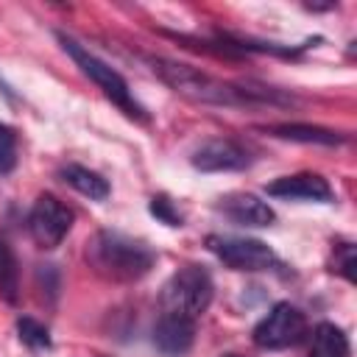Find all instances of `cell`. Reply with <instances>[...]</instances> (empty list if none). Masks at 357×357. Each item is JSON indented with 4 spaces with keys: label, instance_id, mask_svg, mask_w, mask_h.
Masks as SVG:
<instances>
[{
    "label": "cell",
    "instance_id": "5",
    "mask_svg": "<svg viewBox=\"0 0 357 357\" xmlns=\"http://www.w3.org/2000/svg\"><path fill=\"white\" fill-rule=\"evenodd\" d=\"M307 335V318L298 307H293L290 301H279L271 307V312L254 326V343L259 349H287L301 343Z\"/></svg>",
    "mask_w": 357,
    "mask_h": 357
},
{
    "label": "cell",
    "instance_id": "3",
    "mask_svg": "<svg viewBox=\"0 0 357 357\" xmlns=\"http://www.w3.org/2000/svg\"><path fill=\"white\" fill-rule=\"evenodd\" d=\"M56 39L61 42V47H64V53L81 67V73L84 75H89L95 84H98V89L112 100V103H117L128 117H134V120H148V114H145V109L137 103V98L131 95V89H128V84H126V78L117 73V70H112L106 61H100L95 53H89L81 42H75L73 36H67V33H61V31H56Z\"/></svg>",
    "mask_w": 357,
    "mask_h": 357
},
{
    "label": "cell",
    "instance_id": "7",
    "mask_svg": "<svg viewBox=\"0 0 357 357\" xmlns=\"http://www.w3.org/2000/svg\"><path fill=\"white\" fill-rule=\"evenodd\" d=\"M73 226V209L61 204L56 195H39L31 215H28V231L39 248H56Z\"/></svg>",
    "mask_w": 357,
    "mask_h": 357
},
{
    "label": "cell",
    "instance_id": "10",
    "mask_svg": "<svg viewBox=\"0 0 357 357\" xmlns=\"http://www.w3.org/2000/svg\"><path fill=\"white\" fill-rule=\"evenodd\" d=\"M153 343L167 357H181L195 343V321L178 312H162L153 326Z\"/></svg>",
    "mask_w": 357,
    "mask_h": 357
},
{
    "label": "cell",
    "instance_id": "19",
    "mask_svg": "<svg viewBox=\"0 0 357 357\" xmlns=\"http://www.w3.org/2000/svg\"><path fill=\"white\" fill-rule=\"evenodd\" d=\"M354 268H357V254H354V245L343 243L335 254V271L343 273L349 282H354Z\"/></svg>",
    "mask_w": 357,
    "mask_h": 357
},
{
    "label": "cell",
    "instance_id": "17",
    "mask_svg": "<svg viewBox=\"0 0 357 357\" xmlns=\"http://www.w3.org/2000/svg\"><path fill=\"white\" fill-rule=\"evenodd\" d=\"M14 165H17V137L6 123H0V176L11 173Z\"/></svg>",
    "mask_w": 357,
    "mask_h": 357
},
{
    "label": "cell",
    "instance_id": "13",
    "mask_svg": "<svg viewBox=\"0 0 357 357\" xmlns=\"http://www.w3.org/2000/svg\"><path fill=\"white\" fill-rule=\"evenodd\" d=\"M59 176H61L73 190H78L81 195H86V198H92V201H103V198L109 195V181H106L100 173L89 170V167H81V165H64Z\"/></svg>",
    "mask_w": 357,
    "mask_h": 357
},
{
    "label": "cell",
    "instance_id": "15",
    "mask_svg": "<svg viewBox=\"0 0 357 357\" xmlns=\"http://www.w3.org/2000/svg\"><path fill=\"white\" fill-rule=\"evenodd\" d=\"M20 290V271H17V257L6 240H0V296L6 301H17Z\"/></svg>",
    "mask_w": 357,
    "mask_h": 357
},
{
    "label": "cell",
    "instance_id": "20",
    "mask_svg": "<svg viewBox=\"0 0 357 357\" xmlns=\"http://www.w3.org/2000/svg\"><path fill=\"white\" fill-rule=\"evenodd\" d=\"M229 357H237V354H229Z\"/></svg>",
    "mask_w": 357,
    "mask_h": 357
},
{
    "label": "cell",
    "instance_id": "2",
    "mask_svg": "<svg viewBox=\"0 0 357 357\" xmlns=\"http://www.w3.org/2000/svg\"><path fill=\"white\" fill-rule=\"evenodd\" d=\"M86 259L100 276L112 282H134L153 268L156 254L142 240H134L123 231L103 229L89 240Z\"/></svg>",
    "mask_w": 357,
    "mask_h": 357
},
{
    "label": "cell",
    "instance_id": "1",
    "mask_svg": "<svg viewBox=\"0 0 357 357\" xmlns=\"http://www.w3.org/2000/svg\"><path fill=\"white\" fill-rule=\"evenodd\" d=\"M151 70L181 98L195 103H215V106H257V103H290V98L279 95L276 89H254L245 84H231L215 78L198 67L184 61H173L165 56H145Z\"/></svg>",
    "mask_w": 357,
    "mask_h": 357
},
{
    "label": "cell",
    "instance_id": "12",
    "mask_svg": "<svg viewBox=\"0 0 357 357\" xmlns=\"http://www.w3.org/2000/svg\"><path fill=\"white\" fill-rule=\"evenodd\" d=\"M310 357H351L349 349V337L340 326L335 324H318L312 329V346H310Z\"/></svg>",
    "mask_w": 357,
    "mask_h": 357
},
{
    "label": "cell",
    "instance_id": "18",
    "mask_svg": "<svg viewBox=\"0 0 357 357\" xmlns=\"http://www.w3.org/2000/svg\"><path fill=\"white\" fill-rule=\"evenodd\" d=\"M148 209H151V215H153V218H159V220H162V223H167V226H184L181 212L173 206V201H170L167 195H153V198H151V204H148Z\"/></svg>",
    "mask_w": 357,
    "mask_h": 357
},
{
    "label": "cell",
    "instance_id": "9",
    "mask_svg": "<svg viewBox=\"0 0 357 357\" xmlns=\"http://www.w3.org/2000/svg\"><path fill=\"white\" fill-rule=\"evenodd\" d=\"M268 195L273 198H287V201H315V204H329L332 201V187L324 176L318 173H293L271 181Z\"/></svg>",
    "mask_w": 357,
    "mask_h": 357
},
{
    "label": "cell",
    "instance_id": "6",
    "mask_svg": "<svg viewBox=\"0 0 357 357\" xmlns=\"http://www.w3.org/2000/svg\"><path fill=\"white\" fill-rule=\"evenodd\" d=\"M209 251L229 268L234 271H271L279 268V257L273 254L271 245L254 237H220L209 234L206 237Z\"/></svg>",
    "mask_w": 357,
    "mask_h": 357
},
{
    "label": "cell",
    "instance_id": "11",
    "mask_svg": "<svg viewBox=\"0 0 357 357\" xmlns=\"http://www.w3.org/2000/svg\"><path fill=\"white\" fill-rule=\"evenodd\" d=\"M220 209L240 226H271L276 220L273 209L251 192H234L220 198Z\"/></svg>",
    "mask_w": 357,
    "mask_h": 357
},
{
    "label": "cell",
    "instance_id": "16",
    "mask_svg": "<svg viewBox=\"0 0 357 357\" xmlns=\"http://www.w3.org/2000/svg\"><path fill=\"white\" fill-rule=\"evenodd\" d=\"M17 335L31 349H50V332H47V326L39 324V321H33V318H28V315H22L17 321Z\"/></svg>",
    "mask_w": 357,
    "mask_h": 357
},
{
    "label": "cell",
    "instance_id": "4",
    "mask_svg": "<svg viewBox=\"0 0 357 357\" xmlns=\"http://www.w3.org/2000/svg\"><path fill=\"white\" fill-rule=\"evenodd\" d=\"M212 279L201 265H184L178 268L162 287V310L165 312H178L187 318H198L206 312L212 301Z\"/></svg>",
    "mask_w": 357,
    "mask_h": 357
},
{
    "label": "cell",
    "instance_id": "14",
    "mask_svg": "<svg viewBox=\"0 0 357 357\" xmlns=\"http://www.w3.org/2000/svg\"><path fill=\"white\" fill-rule=\"evenodd\" d=\"M268 134L279 137V139H293V142H318V145H340L346 142L343 134L329 131V128H318V126H301V123H284V126H271Z\"/></svg>",
    "mask_w": 357,
    "mask_h": 357
},
{
    "label": "cell",
    "instance_id": "8",
    "mask_svg": "<svg viewBox=\"0 0 357 357\" xmlns=\"http://www.w3.org/2000/svg\"><path fill=\"white\" fill-rule=\"evenodd\" d=\"M192 167L201 173H226V170H245L251 156L234 139H206L190 156Z\"/></svg>",
    "mask_w": 357,
    "mask_h": 357
}]
</instances>
